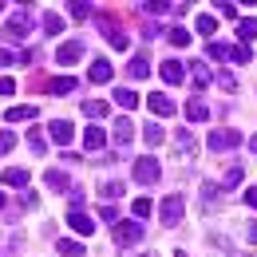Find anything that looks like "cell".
I'll list each match as a JSON object with an SVG mask.
<instances>
[{"instance_id": "1", "label": "cell", "mask_w": 257, "mask_h": 257, "mask_svg": "<svg viewBox=\"0 0 257 257\" xmlns=\"http://www.w3.org/2000/svg\"><path fill=\"white\" fill-rule=\"evenodd\" d=\"M159 218H162V225H166V229H174V225L186 218V198H182V194H170V198H162Z\"/></svg>"}, {"instance_id": "2", "label": "cell", "mask_w": 257, "mask_h": 257, "mask_svg": "<svg viewBox=\"0 0 257 257\" xmlns=\"http://www.w3.org/2000/svg\"><path fill=\"white\" fill-rule=\"evenodd\" d=\"M147 237V229H143V222L135 218V222H115V245L119 249H131V245H139Z\"/></svg>"}, {"instance_id": "3", "label": "cell", "mask_w": 257, "mask_h": 257, "mask_svg": "<svg viewBox=\"0 0 257 257\" xmlns=\"http://www.w3.org/2000/svg\"><path fill=\"white\" fill-rule=\"evenodd\" d=\"M131 174H135V182H143V186H155V182L162 178V166L151 159V155H143V159L131 166Z\"/></svg>"}, {"instance_id": "4", "label": "cell", "mask_w": 257, "mask_h": 257, "mask_svg": "<svg viewBox=\"0 0 257 257\" xmlns=\"http://www.w3.org/2000/svg\"><path fill=\"white\" fill-rule=\"evenodd\" d=\"M237 143H241V135H237L233 127H218L214 135H210V151H214V155H225V151H233Z\"/></svg>"}, {"instance_id": "5", "label": "cell", "mask_w": 257, "mask_h": 257, "mask_svg": "<svg viewBox=\"0 0 257 257\" xmlns=\"http://www.w3.org/2000/svg\"><path fill=\"white\" fill-rule=\"evenodd\" d=\"M28 28H32V12H28V8H20V12H12V20L4 24V36H8V40H24Z\"/></svg>"}, {"instance_id": "6", "label": "cell", "mask_w": 257, "mask_h": 257, "mask_svg": "<svg viewBox=\"0 0 257 257\" xmlns=\"http://www.w3.org/2000/svg\"><path fill=\"white\" fill-rule=\"evenodd\" d=\"M99 28H103V36H107V44H111V48H127V44H131L127 32H123L111 16H99Z\"/></svg>"}, {"instance_id": "7", "label": "cell", "mask_w": 257, "mask_h": 257, "mask_svg": "<svg viewBox=\"0 0 257 257\" xmlns=\"http://www.w3.org/2000/svg\"><path fill=\"white\" fill-rule=\"evenodd\" d=\"M48 135H52V143L67 147V143L75 139V127H71V119H52V123H48Z\"/></svg>"}, {"instance_id": "8", "label": "cell", "mask_w": 257, "mask_h": 257, "mask_svg": "<svg viewBox=\"0 0 257 257\" xmlns=\"http://www.w3.org/2000/svg\"><path fill=\"white\" fill-rule=\"evenodd\" d=\"M127 75L131 79H147V75H151V56H147V52H135L127 60Z\"/></svg>"}, {"instance_id": "9", "label": "cell", "mask_w": 257, "mask_h": 257, "mask_svg": "<svg viewBox=\"0 0 257 257\" xmlns=\"http://www.w3.org/2000/svg\"><path fill=\"white\" fill-rule=\"evenodd\" d=\"M222 186H214V182H202V210H206V214H214V210H218V206H222Z\"/></svg>"}, {"instance_id": "10", "label": "cell", "mask_w": 257, "mask_h": 257, "mask_svg": "<svg viewBox=\"0 0 257 257\" xmlns=\"http://www.w3.org/2000/svg\"><path fill=\"white\" fill-rule=\"evenodd\" d=\"M79 56H83V40H67V44H60V52H56V60L64 67H71Z\"/></svg>"}, {"instance_id": "11", "label": "cell", "mask_w": 257, "mask_h": 257, "mask_svg": "<svg viewBox=\"0 0 257 257\" xmlns=\"http://www.w3.org/2000/svg\"><path fill=\"white\" fill-rule=\"evenodd\" d=\"M107 147V131L99 127V123H91V127L83 131V151H103Z\"/></svg>"}, {"instance_id": "12", "label": "cell", "mask_w": 257, "mask_h": 257, "mask_svg": "<svg viewBox=\"0 0 257 257\" xmlns=\"http://www.w3.org/2000/svg\"><path fill=\"white\" fill-rule=\"evenodd\" d=\"M147 107H151L155 115H162V119H170V115H174V99H170V95H162V91L147 95Z\"/></svg>"}, {"instance_id": "13", "label": "cell", "mask_w": 257, "mask_h": 257, "mask_svg": "<svg viewBox=\"0 0 257 257\" xmlns=\"http://www.w3.org/2000/svg\"><path fill=\"white\" fill-rule=\"evenodd\" d=\"M111 139H115L119 147H131V139H135V123H131L127 115H123V119H115V127H111Z\"/></svg>"}, {"instance_id": "14", "label": "cell", "mask_w": 257, "mask_h": 257, "mask_svg": "<svg viewBox=\"0 0 257 257\" xmlns=\"http://www.w3.org/2000/svg\"><path fill=\"white\" fill-rule=\"evenodd\" d=\"M111 75H115V67L107 64L103 56H99V60H91V71H87V79H91V83H107Z\"/></svg>"}, {"instance_id": "15", "label": "cell", "mask_w": 257, "mask_h": 257, "mask_svg": "<svg viewBox=\"0 0 257 257\" xmlns=\"http://www.w3.org/2000/svg\"><path fill=\"white\" fill-rule=\"evenodd\" d=\"M174 151H178V155H186V159L198 155V143H194L190 131H174Z\"/></svg>"}, {"instance_id": "16", "label": "cell", "mask_w": 257, "mask_h": 257, "mask_svg": "<svg viewBox=\"0 0 257 257\" xmlns=\"http://www.w3.org/2000/svg\"><path fill=\"white\" fill-rule=\"evenodd\" d=\"M24 119H36V103H20V107H8L4 123H24Z\"/></svg>"}, {"instance_id": "17", "label": "cell", "mask_w": 257, "mask_h": 257, "mask_svg": "<svg viewBox=\"0 0 257 257\" xmlns=\"http://www.w3.org/2000/svg\"><path fill=\"white\" fill-rule=\"evenodd\" d=\"M162 79H166V83H182V79H186V67L178 64V60H166V64H162Z\"/></svg>"}, {"instance_id": "18", "label": "cell", "mask_w": 257, "mask_h": 257, "mask_svg": "<svg viewBox=\"0 0 257 257\" xmlns=\"http://www.w3.org/2000/svg\"><path fill=\"white\" fill-rule=\"evenodd\" d=\"M186 119H190V123H206V119H210V107H206L202 99H190V103H186Z\"/></svg>"}, {"instance_id": "19", "label": "cell", "mask_w": 257, "mask_h": 257, "mask_svg": "<svg viewBox=\"0 0 257 257\" xmlns=\"http://www.w3.org/2000/svg\"><path fill=\"white\" fill-rule=\"evenodd\" d=\"M67 225H71L75 233H83V237H87V233H95V222H91L87 214H67Z\"/></svg>"}, {"instance_id": "20", "label": "cell", "mask_w": 257, "mask_h": 257, "mask_svg": "<svg viewBox=\"0 0 257 257\" xmlns=\"http://www.w3.org/2000/svg\"><path fill=\"white\" fill-rule=\"evenodd\" d=\"M186 71H194V75H190V83H194V87H198V91H202V87L210 83V67L202 64V60H194V64L186 67Z\"/></svg>"}, {"instance_id": "21", "label": "cell", "mask_w": 257, "mask_h": 257, "mask_svg": "<svg viewBox=\"0 0 257 257\" xmlns=\"http://www.w3.org/2000/svg\"><path fill=\"white\" fill-rule=\"evenodd\" d=\"M28 178H32V174H28L24 166H12V170H4V186H28Z\"/></svg>"}, {"instance_id": "22", "label": "cell", "mask_w": 257, "mask_h": 257, "mask_svg": "<svg viewBox=\"0 0 257 257\" xmlns=\"http://www.w3.org/2000/svg\"><path fill=\"white\" fill-rule=\"evenodd\" d=\"M107 111H111V103H103V99H87V103H83V115H87V119H103Z\"/></svg>"}, {"instance_id": "23", "label": "cell", "mask_w": 257, "mask_h": 257, "mask_svg": "<svg viewBox=\"0 0 257 257\" xmlns=\"http://www.w3.org/2000/svg\"><path fill=\"white\" fill-rule=\"evenodd\" d=\"M115 103L127 107V111H135V107H139V95H135L131 87H115Z\"/></svg>"}, {"instance_id": "24", "label": "cell", "mask_w": 257, "mask_h": 257, "mask_svg": "<svg viewBox=\"0 0 257 257\" xmlns=\"http://www.w3.org/2000/svg\"><path fill=\"white\" fill-rule=\"evenodd\" d=\"M91 8H95V4H87V0H71V4H67L71 20H87V16H91Z\"/></svg>"}, {"instance_id": "25", "label": "cell", "mask_w": 257, "mask_h": 257, "mask_svg": "<svg viewBox=\"0 0 257 257\" xmlns=\"http://www.w3.org/2000/svg\"><path fill=\"white\" fill-rule=\"evenodd\" d=\"M241 182V162H229V170H225V178H222V190H233Z\"/></svg>"}, {"instance_id": "26", "label": "cell", "mask_w": 257, "mask_h": 257, "mask_svg": "<svg viewBox=\"0 0 257 257\" xmlns=\"http://www.w3.org/2000/svg\"><path fill=\"white\" fill-rule=\"evenodd\" d=\"M194 28H198V36H214L218 32V16H198Z\"/></svg>"}, {"instance_id": "27", "label": "cell", "mask_w": 257, "mask_h": 257, "mask_svg": "<svg viewBox=\"0 0 257 257\" xmlns=\"http://www.w3.org/2000/svg\"><path fill=\"white\" fill-rule=\"evenodd\" d=\"M48 87H52L56 95H71V91H75V79H71V75H60V79H52Z\"/></svg>"}, {"instance_id": "28", "label": "cell", "mask_w": 257, "mask_h": 257, "mask_svg": "<svg viewBox=\"0 0 257 257\" xmlns=\"http://www.w3.org/2000/svg\"><path fill=\"white\" fill-rule=\"evenodd\" d=\"M166 44H174V48H186V44H190V32H186V28H178V24H174V28H170V32H166Z\"/></svg>"}, {"instance_id": "29", "label": "cell", "mask_w": 257, "mask_h": 257, "mask_svg": "<svg viewBox=\"0 0 257 257\" xmlns=\"http://www.w3.org/2000/svg\"><path fill=\"white\" fill-rule=\"evenodd\" d=\"M56 249H60L64 257H83V245H79V241H67V237L56 241Z\"/></svg>"}, {"instance_id": "30", "label": "cell", "mask_w": 257, "mask_h": 257, "mask_svg": "<svg viewBox=\"0 0 257 257\" xmlns=\"http://www.w3.org/2000/svg\"><path fill=\"white\" fill-rule=\"evenodd\" d=\"M44 32H48V36H60V32H64V16L48 12V16H44Z\"/></svg>"}, {"instance_id": "31", "label": "cell", "mask_w": 257, "mask_h": 257, "mask_svg": "<svg viewBox=\"0 0 257 257\" xmlns=\"http://www.w3.org/2000/svg\"><path fill=\"white\" fill-rule=\"evenodd\" d=\"M44 182H48L52 190H67V174H64V170H48V174H44Z\"/></svg>"}, {"instance_id": "32", "label": "cell", "mask_w": 257, "mask_h": 257, "mask_svg": "<svg viewBox=\"0 0 257 257\" xmlns=\"http://www.w3.org/2000/svg\"><path fill=\"white\" fill-rule=\"evenodd\" d=\"M143 139H147V147H159L162 143V127L159 123H147V127H143Z\"/></svg>"}, {"instance_id": "33", "label": "cell", "mask_w": 257, "mask_h": 257, "mask_svg": "<svg viewBox=\"0 0 257 257\" xmlns=\"http://www.w3.org/2000/svg\"><path fill=\"white\" fill-rule=\"evenodd\" d=\"M28 147H32V151H36V155H48V143H44V135H40V131H28Z\"/></svg>"}, {"instance_id": "34", "label": "cell", "mask_w": 257, "mask_h": 257, "mask_svg": "<svg viewBox=\"0 0 257 257\" xmlns=\"http://www.w3.org/2000/svg\"><path fill=\"white\" fill-rule=\"evenodd\" d=\"M67 202H71V214H83V190H79V186L67 190Z\"/></svg>"}, {"instance_id": "35", "label": "cell", "mask_w": 257, "mask_h": 257, "mask_svg": "<svg viewBox=\"0 0 257 257\" xmlns=\"http://www.w3.org/2000/svg\"><path fill=\"white\" fill-rule=\"evenodd\" d=\"M214 79H218V87H222V91H237V79H233V75H229V71H218V75H214Z\"/></svg>"}, {"instance_id": "36", "label": "cell", "mask_w": 257, "mask_h": 257, "mask_svg": "<svg viewBox=\"0 0 257 257\" xmlns=\"http://www.w3.org/2000/svg\"><path fill=\"white\" fill-rule=\"evenodd\" d=\"M229 60H233V64H249V44H237V48H229Z\"/></svg>"}, {"instance_id": "37", "label": "cell", "mask_w": 257, "mask_h": 257, "mask_svg": "<svg viewBox=\"0 0 257 257\" xmlns=\"http://www.w3.org/2000/svg\"><path fill=\"white\" fill-rule=\"evenodd\" d=\"M237 36H241V40H253L257 36V20H237Z\"/></svg>"}, {"instance_id": "38", "label": "cell", "mask_w": 257, "mask_h": 257, "mask_svg": "<svg viewBox=\"0 0 257 257\" xmlns=\"http://www.w3.org/2000/svg\"><path fill=\"white\" fill-rule=\"evenodd\" d=\"M103 198H111V202H115V198H123V182H107V186H103Z\"/></svg>"}, {"instance_id": "39", "label": "cell", "mask_w": 257, "mask_h": 257, "mask_svg": "<svg viewBox=\"0 0 257 257\" xmlns=\"http://www.w3.org/2000/svg\"><path fill=\"white\" fill-rule=\"evenodd\" d=\"M214 8H218V12H222L225 20H237V4H225V0H218V4H214Z\"/></svg>"}, {"instance_id": "40", "label": "cell", "mask_w": 257, "mask_h": 257, "mask_svg": "<svg viewBox=\"0 0 257 257\" xmlns=\"http://www.w3.org/2000/svg\"><path fill=\"white\" fill-rule=\"evenodd\" d=\"M206 56H210V60H225V56H229V48H225V44H210V48H206Z\"/></svg>"}, {"instance_id": "41", "label": "cell", "mask_w": 257, "mask_h": 257, "mask_svg": "<svg viewBox=\"0 0 257 257\" xmlns=\"http://www.w3.org/2000/svg\"><path fill=\"white\" fill-rule=\"evenodd\" d=\"M151 214V198H135V218H147Z\"/></svg>"}, {"instance_id": "42", "label": "cell", "mask_w": 257, "mask_h": 257, "mask_svg": "<svg viewBox=\"0 0 257 257\" xmlns=\"http://www.w3.org/2000/svg\"><path fill=\"white\" fill-rule=\"evenodd\" d=\"M16 147V135H8V131H0V155H8Z\"/></svg>"}, {"instance_id": "43", "label": "cell", "mask_w": 257, "mask_h": 257, "mask_svg": "<svg viewBox=\"0 0 257 257\" xmlns=\"http://www.w3.org/2000/svg\"><path fill=\"white\" fill-rule=\"evenodd\" d=\"M0 95H16V79H8V75H0Z\"/></svg>"}, {"instance_id": "44", "label": "cell", "mask_w": 257, "mask_h": 257, "mask_svg": "<svg viewBox=\"0 0 257 257\" xmlns=\"http://www.w3.org/2000/svg\"><path fill=\"white\" fill-rule=\"evenodd\" d=\"M99 218H103V222H119V214H115V206H103V210H99Z\"/></svg>"}, {"instance_id": "45", "label": "cell", "mask_w": 257, "mask_h": 257, "mask_svg": "<svg viewBox=\"0 0 257 257\" xmlns=\"http://www.w3.org/2000/svg\"><path fill=\"white\" fill-rule=\"evenodd\" d=\"M245 206H253V210H257V186H249V190H245Z\"/></svg>"}, {"instance_id": "46", "label": "cell", "mask_w": 257, "mask_h": 257, "mask_svg": "<svg viewBox=\"0 0 257 257\" xmlns=\"http://www.w3.org/2000/svg\"><path fill=\"white\" fill-rule=\"evenodd\" d=\"M245 237H249V241L257 245V222H249V225H245Z\"/></svg>"}, {"instance_id": "47", "label": "cell", "mask_w": 257, "mask_h": 257, "mask_svg": "<svg viewBox=\"0 0 257 257\" xmlns=\"http://www.w3.org/2000/svg\"><path fill=\"white\" fill-rule=\"evenodd\" d=\"M4 64H12V56H8V52H0V67Z\"/></svg>"}, {"instance_id": "48", "label": "cell", "mask_w": 257, "mask_h": 257, "mask_svg": "<svg viewBox=\"0 0 257 257\" xmlns=\"http://www.w3.org/2000/svg\"><path fill=\"white\" fill-rule=\"evenodd\" d=\"M249 151H253V155H257V135H253V139H249Z\"/></svg>"}, {"instance_id": "49", "label": "cell", "mask_w": 257, "mask_h": 257, "mask_svg": "<svg viewBox=\"0 0 257 257\" xmlns=\"http://www.w3.org/2000/svg\"><path fill=\"white\" fill-rule=\"evenodd\" d=\"M4 206H8V198H4V190H0V210H4Z\"/></svg>"}, {"instance_id": "50", "label": "cell", "mask_w": 257, "mask_h": 257, "mask_svg": "<svg viewBox=\"0 0 257 257\" xmlns=\"http://www.w3.org/2000/svg\"><path fill=\"white\" fill-rule=\"evenodd\" d=\"M174 257H190V253H186V249H178V253H174Z\"/></svg>"}, {"instance_id": "51", "label": "cell", "mask_w": 257, "mask_h": 257, "mask_svg": "<svg viewBox=\"0 0 257 257\" xmlns=\"http://www.w3.org/2000/svg\"><path fill=\"white\" fill-rule=\"evenodd\" d=\"M0 12H4V4H0Z\"/></svg>"}, {"instance_id": "52", "label": "cell", "mask_w": 257, "mask_h": 257, "mask_svg": "<svg viewBox=\"0 0 257 257\" xmlns=\"http://www.w3.org/2000/svg\"><path fill=\"white\" fill-rule=\"evenodd\" d=\"M147 257H151V253H147Z\"/></svg>"}]
</instances>
